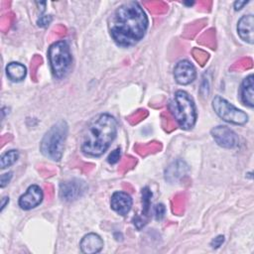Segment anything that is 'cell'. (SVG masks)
<instances>
[{
    "instance_id": "obj_1",
    "label": "cell",
    "mask_w": 254,
    "mask_h": 254,
    "mask_svg": "<svg viewBox=\"0 0 254 254\" xmlns=\"http://www.w3.org/2000/svg\"><path fill=\"white\" fill-rule=\"evenodd\" d=\"M148 17L142 6L129 1L115 9L109 18L108 28L114 42L122 47L133 46L146 34Z\"/></svg>"
},
{
    "instance_id": "obj_2",
    "label": "cell",
    "mask_w": 254,
    "mask_h": 254,
    "mask_svg": "<svg viewBox=\"0 0 254 254\" xmlns=\"http://www.w3.org/2000/svg\"><path fill=\"white\" fill-rule=\"evenodd\" d=\"M117 134V122L110 114H99L88 124L83 135L81 151L88 157L105 153Z\"/></svg>"
},
{
    "instance_id": "obj_3",
    "label": "cell",
    "mask_w": 254,
    "mask_h": 254,
    "mask_svg": "<svg viewBox=\"0 0 254 254\" xmlns=\"http://www.w3.org/2000/svg\"><path fill=\"white\" fill-rule=\"evenodd\" d=\"M169 109L178 125L184 130L191 129L196 121V110L192 98L184 90L175 92Z\"/></svg>"
},
{
    "instance_id": "obj_4",
    "label": "cell",
    "mask_w": 254,
    "mask_h": 254,
    "mask_svg": "<svg viewBox=\"0 0 254 254\" xmlns=\"http://www.w3.org/2000/svg\"><path fill=\"white\" fill-rule=\"evenodd\" d=\"M66 135V122L64 120H60L57 123H55L46 132L41 141L40 150L42 154L53 161H60L63 156Z\"/></svg>"
},
{
    "instance_id": "obj_5",
    "label": "cell",
    "mask_w": 254,
    "mask_h": 254,
    "mask_svg": "<svg viewBox=\"0 0 254 254\" xmlns=\"http://www.w3.org/2000/svg\"><path fill=\"white\" fill-rule=\"evenodd\" d=\"M48 59L55 77L62 79L70 71L72 57L69 46L65 41H58L52 44L48 51Z\"/></svg>"
},
{
    "instance_id": "obj_6",
    "label": "cell",
    "mask_w": 254,
    "mask_h": 254,
    "mask_svg": "<svg viewBox=\"0 0 254 254\" xmlns=\"http://www.w3.org/2000/svg\"><path fill=\"white\" fill-rule=\"evenodd\" d=\"M212 108L214 112L224 121L235 125H244L248 121L247 114L236 108L223 97L216 95L212 99Z\"/></svg>"
},
{
    "instance_id": "obj_7",
    "label": "cell",
    "mask_w": 254,
    "mask_h": 254,
    "mask_svg": "<svg viewBox=\"0 0 254 254\" xmlns=\"http://www.w3.org/2000/svg\"><path fill=\"white\" fill-rule=\"evenodd\" d=\"M87 190L86 184L79 179H72L61 183L60 197L64 201H73L80 197Z\"/></svg>"
},
{
    "instance_id": "obj_8",
    "label": "cell",
    "mask_w": 254,
    "mask_h": 254,
    "mask_svg": "<svg viewBox=\"0 0 254 254\" xmlns=\"http://www.w3.org/2000/svg\"><path fill=\"white\" fill-rule=\"evenodd\" d=\"M210 133L215 143L222 148L231 149L238 145V136L226 126H216L211 129Z\"/></svg>"
},
{
    "instance_id": "obj_9",
    "label": "cell",
    "mask_w": 254,
    "mask_h": 254,
    "mask_svg": "<svg viewBox=\"0 0 254 254\" xmlns=\"http://www.w3.org/2000/svg\"><path fill=\"white\" fill-rule=\"evenodd\" d=\"M175 80L181 85H187L192 82L196 77L194 65L188 60L180 61L174 68Z\"/></svg>"
},
{
    "instance_id": "obj_10",
    "label": "cell",
    "mask_w": 254,
    "mask_h": 254,
    "mask_svg": "<svg viewBox=\"0 0 254 254\" xmlns=\"http://www.w3.org/2000/svg\"><path fill=\"white\" fill-rule=\"evenodd\" d=\"M43 197L44 193L42 189L37 185H32L27 189L26 192L20 196L18 203L22 209L30 210L38 206L42 202Z\"/></svg>"
},
{
    "instance_id": "obj_11",
    "label": "cell",
    "mask_w": 254,
    "mask_h": 254,
    "mask_svg": "<svg viewBox=\"0 0 254 254\" xmlns=\"http://www.w3.org/2000/svg\"><path fill=\"white\" fill-rule=\"evenodd\" d=\"M132 197L125 191H115L111 195L110 205L111 208L120 215L127 214L132 207Z\"/></svg>"
},
{
    "instance_id": "obj_12",
    "label": "cell",
    "mask_w": 254,
    "mask_h": 254,
    "mask_svg": "<svg viewBox=\"0 0 254 254\" xmlns=\"http://www.w3.org/2000/svg\"><path fill=\"white\" fill-rule=\"evenodd\" d=\"M189 172V166L183 160L173 162L165 171V180L171 184L181 181Z\"/></svg>"
},
{
    "instance_id": "obj_13",
    "label": "cell",
    "mask_w": 254,
    "mask_h": 254,
    "mask_svg": "<svg viewBox=\"0 0 254 254\" xmlns=\"http://www.w3.org/2000/svg\"><path fill=\"white\" fill-rule=\"evenodd\" d=\"M253 26H254V17L253 15H244L242 16L237 24V32L241 40L248 44L254 43V35H253Z\"/></svg>"
},
{
    "instance_id": "obj_14",
    "label": "cell",
    "mask_w": 254,
    "mask_h": 254,
    "mask_svg": "<svg viewBox=\"0 0 254 254\" xmlns=\"http://www.w3.org/2000/svg\"><path fill=\"white\" fill-rule=\"evenodd\" d=\"M79 247L82 253L95 254L103 248V240L96 233H88L81 238Z\"/></svg>"
},
{
    "instance_id": "obj_15",
    "label": "cell",
    "mask_w": 254,
    "mask_h": 254,
    "mask_svg": "<svg viewBox=\"0 0 254 254\" xmlns=\"http://www.w3.org/2000/svg\"><path fill=\"white\" fill-rule=\"evenodd\" d=\"M254 77L253 74L246 76L240 86V99L242 103L250 108L254 106Z\"/></svg>"
},
{
    "instance_id": "obj_16",
    "label": "cell",
    "mask_w": 254,
    "mask_h": 254,
    "mask_svg": "<svg viewBox=\"0 0 254 254\" xmlns=\"http://www.w3.org/2000/svg\"><path fill=\"white\" fill-rule=\"evenodd\" d=\"M6 73H7V76L12 81L18 82V81H22L26 77L27 68L24 64L20 63L12 62L6 65Z\"/></svg>"
},
{
    "instance_id": "obj_17",
    "label": "cell",
    "mask_w": 254,
    "mask_h": 254,
    "mask_svg": "<svg viewBox=\"0 0 254 254\" xmlns=\"http://www.w3.org/2000/svg\"><path fill=\"white\" fill-rule=\"evenodd\" d=\"M19 158V152L17 150H9L5 152L1 156L0 160V167L1 169H6L10 166H12Z\"/></svg>"
},
{
    "instance_id": "obj_18",
    "label": "cell",
    "mask_w": 254,
    "mask_h": 254,
    "mask_svg": "<svg viewBox=\"0 0 254 254\" xmlns=\"http://www.w3.org/2000/svg\"><path fill=\"white\" fill-rule=\"evenodd\" d=\"M151 196H152V192L149 190V188L148 187L144 188L142 190V204H143L142 215L143 216H146L149 213L150 204H151Z\"/></svg>"
},
{
    "instance_id": "obj_19",
    "label": "cell",
    "mask_w": 254,
    "mask_h": 254,
    "mask_svg": "<svg viewBox=\"0 0 254 254\" xmlns=\"http://www.w3.org/2000/svg\"><path fill=\"white\" fill-rule=\"evenodd\" d=\"M120 157H121V151H120V149H115V150H113V151L109 154L107 161H108L109 164L114 165V164H116V163L120 160Z\"/></svg>"
},
{
    "instance_id": "obj_20",
    "label": "cell",
    "mask_w": 254,
    "mask_h": 254,
    "mask_svg": "<svg viewBox=\"0 0 254 254\" xmlns=\"http://www.w3.org/2000/svg\"><path fill=\"white\" fill-rule=\"evenodd\" d=\"M154 211H155V217L157 220H161L164 215H165V211H166V207L164 204L162 203H159L155 206L154 208Z\"/></svg>"
},
{
    "instance_id": "obj_21",
    "label": "cell",
    "mask_w": 254,
    "mask_h": 254,
    "mask_svg": "<svg viewBox=\"0 0 254 254\" xmlns=\"http://www.w3.org/2000/svg\"><path fill=\"white\" fill-rule=\"evenodd\" d=\"M51 21H52V17L50 15H43L38 19L37 24L40 27H47V26H49Z\"/></svg>"
},
{
    "instance_id": "obj_22",
    "label": "cell",
    "mask_w": 254,
    "mask_h": 254,
    "mask_svg": "<svg viewBox=\"0 0 254 254\" xmlns=\"http://www.w3.org/2000/svg\"><path fill=\"white\" fill-rule=\"evenodd\" d=\"M12 179V173L11 172H8V173H5L1 176L0 178V187L1 188H4L6 185L9 184V182L11 181Z\"/></svg>"
},
{
    "instance_id": "obj_23",
    "label": "cell",
    "mask_w": 254,
    "mask_h": 254,
    "mask_svg": "<svg viewBox=\"0 0 254 254\" xmlns=\"http://www.w3.org/2000/svg\"><path fill=\"white\" fill-rule=\"evenodd\" d=\"M224 242V236L223 235H218L217 237H215L211 243H210V246L212 248H218L219 246L222 245V243Z\"/></svg>"
},
{
    "instance_id": "obj_24",
    "label": "cell",
    "mask_w": 254,
    "mask_h": 254,
    "mask_svg": "<svg viewBox=\"0 0 254 254\" xmlns=\"http://www.w3.org/2000/svg\"><path fill=\"white\" fill-rule=\"evenodd\" d=\"M248 3V1H236L234 3V9L237 11V10H241L243 8L244 5H246Z\"/></svg>"
},
{
    "instance_id": "obj_25",
    "label": "cell",
    "mask_w": 254,
    "mask_h": 254,
    "mask_svg": "<svg viewBox=\"0 0 254 254\" xmlns=\"http://www.w3.org/2000/svg\"><path fill=\"white\" fill-rule=\"evenodd\" d=\"M8 202H9V197L4 196V197L2 198V201H1V210L4 209V207L6 206V203H8Z\"/></svg>"
}]
</instances>
